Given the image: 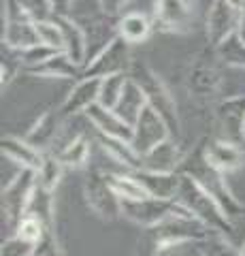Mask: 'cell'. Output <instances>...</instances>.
Instances as JSON below:
<instances>
[{
	"label": "cell",
	"mask_w": 245,
	"mask_h": 256,
	"mask_svg": "<svg viewBox=\"0 0 245 256\" xmlns=\"http://www.w3.org/2000/svg\"><path fill=\"white\" fill-rule=\"evenodd\" d=\"M145 105H147V98H145L143 90H141V86L134 82L132 77H128V82L124 86V92L120 96V100H117V105L113 107V111L124 120V122L134 126V122L139 120Z\"/></svg>",
	"instance_id": "cell-26"
},
{
	"label": "cell",
	"mask_w": 245,
	"mask_h": 256,
	"mask_svg": "<svg viewBox=\"0 0 245 256\" xmlns=\"http://www.w3.org/2000/svg\"><path fill=\"white\" fill-rule=\"evenodd\" d=\"M17 54H19L21 70H26V68H30V66H36V64L45 62L47 58H51V56L56 54V50H51V47L38 43V45L28 47V50H21V52H17Z\"/></svg>",
	"instance_id": "cell-36"
},
{
	"label": "cell",
	"mask_w": 245,
	"mask_h": 256,
	"mask_svg": "<svg viewBox=\"0 0 245 256\" xmlns=\"http://www.w3.org/2000/svg\"><path fill=\"white\" fill-rule=\"evenodd\" d=\"M243 143H245V122H243Z\"/></svg>",
	"instance_id": "cell-44"
},
{
	"label": "cell",
	"mask_w": 245,
	"mask_h": 256,
	"mask_svg": "<svg viewBox=\"0 0 245 256\" xmlns=\"http://www.w3.org/2000/svg\"><path fill=\"white\" fill-rule=\"evenodd\" d=\"M169 137H173L169 124L160 118V114H158L156 109L145 105L143 111H141L139 120L132 126V141H130L132 148L143 156L152 148H156L158 143L167 141Z\"/></svg>",
	"instance_id": "cell-9"
},
{
	"label": "cell",
	"mask_w": 245,
	"mask_h": 256,
	"mask_svg": "<svg viewBox=\"0 0 245 256\" xmlns=\"http://www.w3.org/2000/svg\"><path fill=\"white\" fill-rule=\"evenodd\" d=\"M128 82V73H115L109 77L100 79V92H98V102L107 109H113L120 100V96L124 92V86Z\"/></svg>",
	"instance_id": "cell-33"
},
{
	"label": "cell",
	"mask_w": 245,
	"mask_h": 256,
	"mask_svg": "<svg viewBox=\"0 0 245 256\" xmlns=\"http://www.w3.org/2000/svg\"><path fill=\"white\" fill-rule=\"evenodd\" d=\"M239 9H241V24H239V30H237V32H239V34L245 38V0H241Z\"/></svg>",
	"instance_id": "cell-41"
},
{
	"label": "cell",
	"mask_w": 245,
	"mask_h": 256,
	"mask_svg": "<svg viewBox=\"0 0 245 256\" xmlns=\"http://www.w3.org/2000/svg\"><path fill=\"white\" fill-rule=\"evenodd\" d=\"M2 2V22L21 18L30 22H41L53 18L51 0H0Z\"/></svg>",
	"instance_id": "cell-24"
},
{
	"label": "cell",
	"mask_w": 245,
	"mask_h": 256,
	"mask_svg": "<svg viewBox=\"0 0 245 256\" xmlns=\"http://www.w3.org/2000/svg\"><path fill=\"white\" fill-rule=\"evenodd\" d=\"M130 43H126L122 36H115L100 54H96L94 58L83 66L81 77H109L115 73H128L130 68Z\"/></svg>",
	"instance_id": "cell-8"
},
{
	"label": "cell",
	"mask_w": 245,
	"mask_h": 256,
	"mask_svg": "<svg viewBox=\"0 0 245 256\" xmlns=\"http://www.w3.org/2000/svg\"><path fill=\"white\" fill-rule=\"evenodd\" d=\"M83 196L88 207L105 222H113L122 218V201L111 188V184L107 180L105 171L92 169L85 173L83 180Z\"/></svg>",
	"instance_id": "cell-6"
},
{
	"label": "cell",
	"mask_w": 245,
	"mask_h": 256,
	"mask_svg": "<svg viewBox=\"0 0 245 256\" xmlns=\"http://www.w3.org/2000/svg\"><path fill=\"white\" fill-rule=\"evenodd\" d=\"M243 122H245V94L224 96L216 102V126L218 137L243 143Z\"/></svg>",
	"instance_id": "cell-12"
},
{
	"label": "cell",
	"mask_w": 245,
	"mask_h": 256,
	"mask_svg": "<svg viewBox=\"0 0 245 256\" xmlns=\"http://www.w3.org/2000/svg\"><path fill=\"white\" fill-rule=\"evenodd\" d=\"M98 92H100V79L98 77H81L79 82L70 88L66 98L62 100L58 114L62 120H73L77 116H83L88 107L98 102Z\"/></svg>",
	"instance_id": "cell-13"
},
{
	"label": "cell",
	"mask_w": 245,
	"mask_h": 256,
	"mask_svg": "<svg viewBox=\"0 0 245 256\" xmlns=\"http://www.w3.org/2000/svg\"><path fill=\"white\" fill-rule=\"evenodd\" d=\"M134 178L139 180V184L145 188L149 196H158V198H173L175 201L177 190H179V182H181V173H158V171H132Z\"/></svg>",
	"instance_id": "cell-23"
},
{
	"label": "cell",
	"mask_w": 245,
	"mask_h": 256,
	"mask_svg": "<svg viewBox=\"0 0 245 256\" xmlns=\"http://www.w3.org/2000/svg\"><path fill=\"white\" fill-rule=\"evenodd\" d=\"M226 66L218 58L216 47H205L192 58L186 73V88L199 102H211L222 94ZM220 100V98H218Z\"/></svg>",
	"instance_id": "cell-3"
},
{
	"label": "cell",
	"mask_w": 245,
	"mask_h": 256,
	"mask_svg": "<svg viewBox=\"0 0 245 256\" xmlns=\"http://www.w3.org/2000/svg\"><path fill=\"white\" fill-rule=\"evenodd\" d=\"M194 20L192 0H154V26L164 32H188Z\"/></svg>",
	"instance_id": "cell-11"
},
{
	"label": "cell",
	"mask_w": 245,
	"mask_h": 256,
	"mask_svg": "<svg viewBox=\"0 0 245 256\" xmlns=\"http://www.w3.org/2000/svg\"><path fill=\"white\" fill-rule=\"evenodd\" d=\"M0 152H2V158H6L15 166H19V169H32V171H36L41 166L43 156H45L32 143H28L23 137H15V134H4L0 139Z\"/></svg>",
	"instance_id": "cell-17"
},
{
	"label": "cell",
	"mask_w": 245,
	"mask_h": 256,
	"mask_svg": "<svg viewBox=\"0 0 245 256\" xmlns=\"http://www.w3.org/2000/svg\"><path fill=\"white\" fill-rule=\"evenodd\" d=\"M205 143V156L209 162L220 169L222 173H235L239 171L245 162V154L241 150V143L224 139V137H207L203 139Z\"/></svg>",
	"instance_id": "cell-14"
},
{
	"label": "cell",
	"mask_w": 245,
	"mask_h": 256,
	"mask_svg": "<svg viewBox=\"0 0 245 256\" xmlns=\"http://www.w3.org/2000/svg\"><path fill=\"white\" fill-rule=\"evenodd\" d=\"M51 4H53V15H68L73 0H51Z\"/></svg>",
	"instance_id": "cell-40"
},
{
	"label": "cell",
	"mask_w": 245,
	"mask_h": 256,
	"mask_svg": "<svg viewBox=\"0 0 245 256\" xmlns=\"http://www.w3.org/2000/svg\"><path fill=\"white\" fill-rule=\"evenodd\" d=\"M45 230H49V228H45V224L41 220L32 218V216H23V218L17 222V226H15L13 233L19 235L21 239H26L30 244H36L38 239L45 235Z\"/></svg>",
	"instance_id": "cell-35"
},
{
	"label": "cell",
	"mask_w": 245,
	"mask_h": 256,
	"mask_svg": "<svg viewBox=\"0 0 245 256\" xmlns=\"http://www.w3.org/2000/svg\"><path fill=\"white\" fill-rule=\"evenodd\" d=\"M196 252L199 256H239V248L231 242L228 235L213 230L203 242L196 244Z\"/></svg>",
	"instance_id": "cell-32"
},
{
	"label": "cell",
	"mask_w": 245,
	"mask_h": 256,
	"mask_svg": "<svg viewBox=\"0 0 245 256\" xmlns=\"http://www.w3.org/2000/svg\"><path fill=\"white\" fill-rule=\"evenodd\" d=\"M218 58L228 68H245V38L239 32H233L228 38L216 47Z\"/></svg>",
	"instance_id": "cell-30"
},
{
	"label": "cell",
	"mask_w": 245,
	"mask_h": 256,
	"mask_svg": "<svg viewBox=\"0 0 245 256\" xmlns=\"http://www.w3.org/2000/svg\"><path fill=\"white\" fill-rule=\"evenodd\" d=\"M38 43H41V38H38V32H36V22L21 20V18H11L2 22V45L4 47L21 52Z\"/></svg>",
	"instance_id": "cell-20"
},
{
	"label": "cell",
	"mask_w": 245,
	"mask_h": 256,
	"mask_svg": "<svg viewBox=\"0 0 245 256\" xmlns=\"http://www.w3.org/2000/svg\"><path fill=\"white\" fill-rule=\"evenodd\" d=\"M32 248L34 244H30L26 239H21L19 235L11 233L2 242V246H0V256H30L32 254Z\"/></svg>",
	"instance_id": "cell-38"
},
{
	"label": "cell",
	"mask_w": 245,
	"mask_h": 256,
	"mask_svg": "<svg viewBox=\"0 0 245 256\" xmlns=\"http://www.w3.org/2000/svg\"><path fill=\"white\" fill-rule=\"evenodd\" d=\"M154 20H149L141 11H126L117 18V36H122L126 43H143L152 34Z\"/></svg>",
	"instance_id": "cell-25"
},
{
	"label": "cell",
	"mask_w": 245,
	"mask_h": 256,
	"mask_svg": "<svg viewBox=\"0 0 245 256\" xmlns=\"http://www.w3.org/2000/svg\"><path fill=\"white\" fill-rule=\"evenodd\" d=\"M231 4H235V6H241V0H228Z\"/></svg>",
	"instance_id": "cell-43"
},
{
	"label": "cell",
	"mask_w": 245,
	"mask_h": 256,
	"mask_svg": "<svg viewBox=\"0 0 245 256\" xmlns=\"http://www.w3.org/2000/svg\"><path fill=\"white\" fill-rule=\"evenodd\" d=\"M179 173L190 175L203 190H207L209 194L220 203V207L224 210L231 222H237L239 218L245 216V207L241 201L235 196V192L231 190L226 182V173L216 169L207 156H205V143H196V146L184 156V162L179 166Z\"/></svg>",
	"instance_id": "cell-1"
},
{
	"label": "cell",
	"mask_w": 245,
	"mask_h": 256,
	"mask_svg": "<svg viewBox=\"0 0 245 256\" xmlns=\"http://www.w3.org/2000/svg\"><path fill=\"white\" fill-rule=\"evenodd\" d=\"M53 154L60 158V162L66 169H83L90 160V139L88 134L81 132L77 137L64 141L62 146L53 150Z\"/></svg>",
	"instance_id": "cell-27"
},
{
	"label": "cell",
	"mask_w": 245,
	"mask_h": 256,
	"mask_svg": "<svg viewBox=\"0 0 245 256\" xmlns=\"http://www.w3.org/2000/svg\"><path fill=\"white\" fill-rule=\"evenodd\" d=\"M107 180L120 196V201H130V198H145L149 196L145 188L139 184L132 171H107Z\"/></svg>",
	"instance_id": "cell-29"
},
{
	"label": "cell",
	"mask_w": 245,
	"mask_h": 256,
	"mask_svg": "<svg viewBox=\"0 0 245 256\" xmlns=\"http://www.w3.org/2000/svg\"><path fill=\"white\" fill-rule=\"evenodd\" d=\"M128 77H132L134 82L141 86V90H143L145 98H147V105L152 109H156L158 114H160V118L169 124L173 137H179L181 122H179L177 100H175V96L171 94L169 86L164 84V79L158 75L149 64L141 62V60H132L130 62Z\"/></svg>",
	"instance_id": "cell-2"
},
{
	"label": "cell",
	"mask_w": 245,
	"mask_h": 256,
	"mask_svg": "<svg viewBox=\"0 0 245 256\" xmlns=\"http://www.w3.org/2000/svg\"><path fill=\"white\" fill-rule=\"evenodd\" d=\"M179 210V203L173 198H158V196H145V198H130L122 201V218L137 224L141 228H154L160 222H164Z\"/></svg>",
	"instance_id": "cell-7"
},
{
	"label": "cell",
	"mask_w": 245,
	"mask_h": 256,
	"mask_svg": "<svg viewBox=\"0 0 245 256\" xmlns=\"http://www.w3.org/2000/svg\"><path fill=\"white\" fill-rule=\"evenodd\" d=\"M175 201L179 205H184L194 218H199L203 224H207L211 230H218V233H224V235L233 233L235 222L228 220V216L224 214V210L220 207L216 198H213L207 190H203L199 184L186 173H181V182H179Z\"/></svg>",
	"instance_id": "cell-4"
},
{
	"label": "cell",
	"mask_w": 245,
	"mask_h": 256,
	"mask_svg": "<svg viewBox=\"0 0 245 256\" xmlns=\"http://www.w3.org/2000/svg\"><path fill=\"white\" fill-rule=\"evenodd\" d=\"M62 126H64V120L60 118L58 111H45V114L30 126V130L23 134V139L28 143H32L34 148H38L43 154L45 152H53V148H56V143L60 139Z\"/></svg>",
	"instance_id": "cell-16"
},
{
	"label": "cell",
	"mask_w": 245,
	"mask_h": 256,
	"mask_svg": "<svg viewBox=\"0 0 245 256\" xmlns=\"http://www.w3.org/2000/svg\"><path fill=\"white\" fill-rule=\"evenodd\" d=\"M239 256H245V242H243V246H239Z\"/></svg>",
	"instance_id": "cell-42"
},
{
	"label": "cell",
	"mask_w": 245,
	"mask_h": 256,
	"mask_svg": "<svg viewBox=\"0 0 245 256\" xmlns=\"http://www.w3.org/2000/svg\"><path fill=\"white\" fill-rule=\"evenodd\" d=\"M23 73L43 79H81L83 68L70 58L66 52H56L51 58L36 64V66L26 68Z\"/></svg>",
	"instance_id": "cell-19"
},
{
	"label": "cell",
	"mask_w": 245,
	"mask_h": 256,
	"mask_svg": "<svg viewBox=\"0 0 245 256\" xmlns=\"http://www.w3.org/2000/svg\"><path fill=\"white\" fill-rule=\"evenodd\" d=\"M30 256H66V252L62 250L56 230H45V235L34 244Z\"/></svg>",
	"instance_id": "cell-37"
},
{
	"label": "cell",
	"mask_w": 245,
	"mask_h": 256,
	"mask_svg": "<svg viewBox=\"0 0 245 256\" xmlns=\"http://www.w3.org/2000/svg\"><path fill=\"white\" fill-rule=\"evenodd\" d=\"M64 171H66V166L60 162V158L53 154V152H45L43 162L36 169V184L43 186L45 190H49V192H56Z\"/></svg>",
	"instance_id": "cell-31"
},
{
	"label": "cell",
	"mask_w": 245,
	"mask_h": 256,
	"mask_svg": "<svg viewBox=\"0 0 245 256\" xmlns=\"http://www.w3.org/2000/svg\"><path fill=\"white\" fill-rule=\"evenodd\" d=\"M34 188L36 171L32 169H19L9 182L2 184V220L11 228V233L17 226V222L26 216Z\"/></svg>",
	"instance_id": "cell-5"
},
{
	"label": "cell",
	"mask_w": 245,
	"mask_h": 256,
	"mask_svg": "<svg viewBox=\"0 0 245 256\" xmlns=\"http://www.w3.org/2000/svg\"><path fill=\"white\" fill-rule=\"evenodd\" d=\"M184 152L179 150L175 137H169L167 141L158 143L143 154V166L145 171H158V173H177L181 162H184Z\"/></svg>",
	"instance_id": "cell-18"
},
{
	"label": "cell",
	"mask_w": 245,
	"mask_h": 256,
	"mask_svg": "<svg viewBox=\"0 0 245 256\" xmlns=\"http://www.w3.org/2000/svg\"><path fill=\"white\" fill-rule=\"evenodd\" d=\"M53 20L60 24L62 34H64V52L83 68L85 62H88V36H85V30L81 28V24H77L68 15H53Z\"/></svg>",
	"instance_id": "cell-22"
},
{
	"label": "cell",
	"mask_w": 245,
	"mask_h": 256,
	"mask_svg": "<svg viewBox=\"0 0 245 256\" xmlns=\"http://www.w3.org/2000/svg\"><path fill=\"white\" fill-rule=\"evenodd\" d=\"M53 194H56V192H49L36 184L34 194L30 198V205L26 210V216H32V218L41 220L45 224V228H49V230H53V222H56V203H53Z\"/></svg>",
	"instance_id": "cell-28"
},
{
	"label": "cell",
	"mask_w": 245,
	"mask_h": 256,
	"mask_svg": "<svg viewBox=\"0 0 245 256\" xmlns=\"http://www.w3.org/2000/svg\"><path fill=\"white\" fill-rule=\"evenodd\" d=\"M88 124L96 130V134H105V137H115L124 141H132V126L115 114L113 109L102 107L100 102H94L92 107L83 114Z\"/></svg>",
	"instance_id": "cell-15"
},
{
	"label": "cell",
	"mask_w": 245,
	"mask_h": 256,
	"mask_svg": "<svg viewBox=\"0 0 245 256\" xmlns=\"http://www.w3.org/2000/svg\"><path fill=\"white\" fill-rule=\"evenodd\" d=\"M102 9H105L107 15H111V18H120V15L126 13V9L132 4V0H100Z\"/></svg>",
	"instance_id": "cell-39"
},
{
	"label": "cell",
	"mask_w": 245,
	"mask_h": 256,
	"mask_svg": "<svg viewBox=\"0 0 245 256\" xmlns=\"http://www.w3.org/2000/svg\"><path fill=\"white\" fill-rule=\"evenodd\" d=\"M241 24V9L231 4L228 0H213L207 11V41L211 47H218L228 38L233 32L239 30Z\"/></svg>",
	"instance_id": "cell-10"
},
{
	"label": "cell",
	"mask_w": 245,
	"mask_h": 256,
	"mask_svg": "<svg viewBox=\"0 0 245 256\" xmlns=\"http://www.w3.org/2000/svg\"><path fill=\"white\" fill-rule=\"evenodd\" d=\"M96 141L100 150L107 154V158L113 160L115 164H120L124 171H139L143 166V156L132 148L130 141L105 137V134H96Z\"/></svg>",
	"instance_id": "cell-21"
},
{
	"label": "cell",
	"mask_w": 245,
	"mask_h": 256,
	"mask_svg": "<svg viewBox=\"0 0 245 256\" xmlns=\"http://www.w3.org/2000/svg\"><path fill=\"white\" fill-rule=\"evenodd\" d=\"M36 32H38V38H41L43 45L51 47V50H56V52H64V34H62L60 24L53 18L36 22Z\"/></svg>",
	"instance_id": "cell-34"
}]
</instances>
